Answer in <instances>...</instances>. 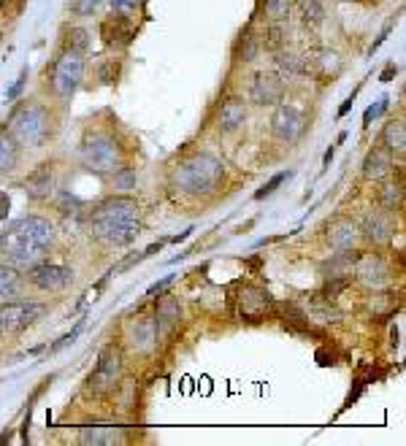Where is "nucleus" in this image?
Listing matches in <instances>:
<instances>
[{"label":"nucleus","instance_id":"obj_1","mask_svg":"<svg viewBox=\"0 0 406 446\" xmlns=\"http://www.w3.org/2000/svg\"><path fill=\"white\" fill-rule=\"evenodd\" d=\"M54 243V224L44 217H22L0 233V255L17 268L27 271L46 257Z\"/></svg>","mask_w":406,"mask_h":446},{"label":"nucleus","instance_id":"obj_2","mask_svg":"<svg viewBox=\"0 0 406 446\" xmlns=\"http://www.w3.org/2000/svg\"><path fill=\"white\" fill-rule=\"evenodd\" d=\"M89 233L92 238L106 246H127L141 233V206L136 198L127 195H111L101 200L89 214Z\"/></svg>","mask_w":406,"mask_h":446},{"label":"nucleus","instance_id":"obj_3","mask_svg":"<svg viewBox=\"0 0 406 446\" xmlns=\"http://www.w3.org/2000/svg\"><path fill=\"white\" fill-rule=\"evenodd\" d=\"M225 184V165L209 152L184 157L171 171V187L184 198H209Z\"/></svg>","mask_w":406,"mask_h":446},{"label":"nucleus","instance_id":"obj_4","mask_svg":"<svg viewBox=\"0 0 406 446\" xmlns=\"http://www.w3.org/2000/svg\"><path fill=\"white\" fill-rule=\"evenodd\" d=\"M8 136L17 141L19 146H30L38 149L46 144V138L52 136V117L49 108L38 101H25L14 108V114L8 117Z\"/></svg>","mask_w":406,"mask_h":446},{"label":"nucleus","instance_id":"obj_5","mask_svg":"<svg viewBox=\"0 0 406 446\" xmlns=\"http://www.w3.org/2000/svg\"><path fill=\"white\" fill-rule=\"evenodd\" d=\"M79 157L87 171L111 173L122 165V146L108 130H89L79 144Z\"/></svg>","mask_w":406,"mask_h":446},{"label":"nucleus","instance_id":"obj_6","mask_svg":"<svg viewBox=\"0 0 406 446\" xmlns=\"http://www.w3.org/2000/svg\"><path fill=\"white\" fill-rule=\"evenodd\" d=\"M84 79V52L65 49L57 54L52 65V92L60 101H71Z\"/></svg>","mask_w":406,"mask_h":446},{"label":"nucleus","instance_id":"obj_7","mask_svg":"<svg viewBox=\"0 0 406 446\" xmlns=\"http://www.w3.org/2000/svg\"><path fill=\"white\" fill-rule=\"evenodd\" d=\"M122 368H125L122 349H120L117 343H106V346L101 349V355H98L95 371H92L87 378L89 393H95V395L114 393L117 384H120V378H122Z\"/></svg>","mask_w":406,"mask_h":446},{"label":"nucleus","instance_id":"obj_8","mask_svg":"<svg viewBox=\"0 0 406 446\" xmlns=\"http://www.w3.org/2000/svg\"><path fill=\"white\" fill-rule=\"evenodd\" d=\"M46 314L44 303L36 300H3L0 303V336H17Z\"/></svg>","mask_w":406,"mask_h":446},{"label":"nucleus","instance_id":"obj_9","mask_svg":"<svg viewBox=\"0 0 406 446\" xmlns=\"http://www.w3.org/2000/svg\"><path fill=\"white\" fill-rule=\"evenodd\" d=\"M306 127V117L298 106L290 103H277L274 114H271V136L279 144H293L298 141V136Z\"/></svg>","mask_w":406,"mask_h":446},{"label":"nucleus","instance_id":"obj_10","mask_svg":"<svg viewBox=\"0 0 406 446\" xmlns=\"http://www.w3.org/2000/svg\"><path fill=\"white\" fill-rule=\"evenodd\" d=\"M27 279H30V284L41 292H60L73 281V271L68 265L44 262V260H41L33 268H27Z\"/></svg>","mask_w":406,"mask_h":446},{"label":"nucleus","instance_id":"obj_11","mask_svg":"<svg viewBox=\"0 0 406 446\" xmlns=\"http://www.w3.org/2000/svg\"><path fill=\"white\" fill-rule=\"evenodd\" d=\"M125 341L133 352H149L158 343V327H155V317L139 311L136 317H130L125 322Z\"/></svg>","mask_w":406,"mask_h":446},{"label":"nucleus","instance_id":"obj_12","mask_svg":"<svg viewBox=\"0 0 406 446\" xmlns=\"http://www.w3.org/2000/svg\"><path fill=\"white\" fill-rule=\"evenodd\" d=\"M284 98V82L274 70H258L249 82V103L277 106Z\"/></svg>","mask_w":406,"mask_h":446},{"label":"nucleus","instance_id":"obj_13","mask_svg":"<svg viewBox=\"0 0 406 446\" xmlns=\"http://www.w3.org/2000/svg\"><path fill=\"white\" fill-rule=\"evenodd\" d=\"M325 238H328L331 249H336V252H353L355 246H357V241L363 238V233H360V224L355 222V219L336 217L325 227Z\"/></svg>","mask_w":406,"mask_h":446},{"label":"nucleus","instance_id":"obj_14","mask_svg":"<svg viewBox=\"0 0 406 446\" xmlns=\"http://www.w3.org/2000/svg\"><path fill=\"white\" fill-rule=\"evenodd\" d=\"M360 233L363 238L371 243H388L395 233H398V222H395V214L388 208H379V211H371L369 217L360 224Z\"/></svg>","mask_w":406,"mask_h":446},{"label":"nucleus","instance_id":"obj_15","mask_svg":"<svg viewBox=\"0 0 406 446\" xmlns=\"http://www.w3.org/2000/svg\"><path fill=\"white\" fill-rule=\"evenodd\" d=\"M355 276L363 281V284H369V287H385L390 279V271H388V262L379 257V255H357L355 257Z\"/></svg>","mask_w":406,"mask_h":446},{"label":"nucleus","instance_id":"obj_16","mask_svg":"<svg viewBox=\"0 0 406 446\" xmlns=\"http://www.w3.org/2000/svg\"><path fill=\"white\" fill-rule=\"evenodd\" d=\"M271 295L260 287H244L239 295V314L249 322H260L265 314L271 311Z\"/></svg>","mask_w":406,"mask_h":446},{"label":"nucleus","instance_id":"obj_17","mask_svg":"<svg viewBox=\"0 0 406 446\" xmlns=\"http://www.w3.org/2000/svg\"><path fill=\"white\" fill-rule=\"evenodd\" d=\"M274 73L282 79V82H293V79H300V76H309L312 70H309V60L306 57H300L296 52H274Z\"/></svg>","mask_w":406,"mask_h":446},{"label":"nucleus","instance_id":"obj_18","mask_svg":"<svg viewBox=\"0 0 406 446\" xmlns=\"http://www.w3.org/2000/svg\"><path fill=\"white\" fill-rule=\"evenodd\" d=\"M125 441H127V435L122 433V428H111V425H89L79 433L82 446H114L125 444Z\"/></svg>","mask_w":406,"mask_h":446},{"label":"nucleus","instance_id":"obj_19","mask_svg":"<svg viewBox=\"0 0 406 446\" xmlns=\"http://www.w3.org/2000/svg\"><path fill=\"white\" fill-rule=\"evenodd\" d=\"M249 108L244 103V98H228L222 108H220V120H217V127L220 133H236L244 122H247Z\"/></svg>","mask_w":406,"mask_h":446},{"label":"nucleus","instance_id":"obj_20","mask_svg":"<svg viewBox=\"0 0 406 446\" xmlns=\"http://www.w3.org/2000/svg\"><path fill=\"white\" fill-rule=\"evenodd\" d=\"M155 327H158V336H168L174 327L179 325V317H182V306L174 295H163L158 300V309H155Z\"/></svg>","mask_w":406,"mask_h":446},{"label":"nucleus","instance_id":"obj_21","mask_svg":"<svg viewBox=\"0 0 406 446\" xmlns=\"http://www.w3.org/2000/svg\"><path fill=\"white\" fill-rule=\"evenodd\" d=\"M393 173V155L385 146H374L363 160V176L371 181H382Z\"/></svg>","mask_w":406,"mask_h":446},{"label":"nucleus","instance_id":"obj_22","mask_svg":"<svg viewBox=\"0 0 406 446\" xmlns=\"http://www.w3.org/2000/svg\"><path fill=\"white\" fill-rule=\"evenodd\" d=\"M25 187H27V195L30 198H36V200H44V198H49L54 189V171L52 165H41L38 171H33L27 176V181H25Z\"/></svg>","mask_w":406,"mask_h":446},{"label":"nucleus","instance_id":"obj_23","mask_svg":"<svg viewBox=\"0 0 406 446\" xmlns=\"http://www.w3.org/2000/svg\"><path fill=\"white\" fill-rule=\"evenodd\" d=\"M382 146L390 155H404L406 152V125L404 120H390L382 130Z\"/></svg>","mask_w":406,"mask_h":446},{"label":"nucleus","instance_id":"obj_24","mask_svg":"<svg viewBox=\"0 0 406 446\" xmlns=\"http://www.w3.org/2000/svg\"><path fill=\"white\" fill-rule=\"evenodd\" d=\"M19 165V144L8 133H0V176Z\"/></svg>","mask_w":406,"mask_h":446},{"label":"nucleus","instance_id":"obj_25","mask_svg":"<svg viewBox=\"0 0 406 446\" xmlns=\"http://www.w3.org/2000/svg\"><path fill=\"white\" fill-rule=\"evenodd\" d=\"M19 292H22V276H19V271L11 268L8 262L6 265L0 262V300L17 298Z\"/></svg>","mask_w":406,"mask_h":446},{"label":"nucleus","instance_id":"obj_26","mask_svg":"<svg viewBox=\"0 0 406 446\" xmlns=\"http://www.w3.org/2000/svg\"><path fill=\"white\" fill-rule=\"evenodd\" d=\"M258 41H260V49H265V52H279V49H284V44H287L284 22H271L263 30V38H258Z\"/></svg>","mask_w":406,"mask_h":446},{"label":"nucleus","instance_id":"obj_27","mask_svg":"<svg viewBox=\"0 0 406 446\" xmlns=\"http://www.w3.org/2000/svg\"><path fill=\"white\" fill-rule=\"evenodd\" d=\"M296 6H298V14L303 19V25L317 27V25L325 22V6H322V0H296Z\"/></svg>","mask_w":406,"mask_h":446},{"label":"nucleus","instance_id":"obj_28","mask_svg":"<svg viewBox=\"0 0 406 446\" xmlns=\"http://www.w3.org/2000/svg\"><path fill=\"white\" fill-rule=\"evenodd\" d=\"M401 203H404V187L395 181H385L379 189V206L395 211V208H401Z\"/></svg>","mask_w":406,"mask_h":446},{"label":"nucleus","instance_id":"obj_29","mask_svg":"<svg viewBox=\"0 0 406 446\" xmlns=\"http://www.w3.org/2000/svg\"><path fill=\"white\" fill-rule=\"evenodd\" d=\"M306 60H309V57H306ZM312 68H319L325 76H328V73L336 76V73L341 70V60H338V54H334V52H319L309 60V70Z\"/></svg>","mask_w":406,"mask_h":446},{"label":"nucleus","instance_id":"obj_30","mask_svg":"<svg viewBox=\"0 0 406 446\" xmlns=\"http://www.w3.org/2000/svg\"><path fill=\"white\" fill-rule=\"evenodd\" d=\"M263 8L268 22H287L293 14V0H265Z\"/></svg>","mask_w":406,"mask_h":446},{"label":"nucleus","instance_id":"obj_31","mask_svg":"<svg viewBox=\"0 0 406 446\" xmlns=\"http://www.w3.org/2000/svg\"><path fill=\"white\" fill-rule=\"evenodd\" d=\"M65 49H76V52H84L87 54V46H89V33L84 27H71L68 33H65V44H63Z\"/></svg>","mask_w":406,"mask_h":446},{"label":"nucleus","instance_id":"obj_32","mask_svg":"<svg viewBox=\"0 0 406 446\" xmlns=\"http://www.w3.org/2000/svg\"><path fill=\"white\" fill-rule=\"evenodd\" d=\"M258 52H260V41L252 38V35H244V41L239 44V60L241 63H252L258 57Z\"/></svg>","mask_w":406,"mask_h":446},{"label":"nucleus","instance_id":"obj_33","mask_svg":"<svg viewBox=\"0 0 406 446\" xmlns=\"http://www.w3.org/2000/svg\"><path fill=\"white\" fill-rule=\"evenodd\" d=\"M290 176H293V173H290V171H287V173H277V176H274V179H271L268 184H263V189H258V192H255V198H258V200H260V198H268V195H271L274 189L279 187L282 181H287Z\"/></svg>","mask_w":406,"mask_h":446},{"label":"nucleus","instance_id":"obj_34","mask_svg":"<svg viewBox=\"0 0 406 446\" xmlns=\"http://www.w3.org/2000/svg\"><path fill=\"white\" fill-rule=\"evenodd\" d=\"M101 3H103V0H76V3H73V11H76L79 17H89V14L98 11Z\"/></svg>","mask_w":406,"mask_h":446},{"label":"nucleus","instance_id":"obj_35","mask_svg":"<svg viewBox=\"0 0 406 446\" xmlns=\"http://www.w3.org/2000/svg\"><path fill=\"white\" fill-rule=\"evenodd\" d=\"M25 82H27V70H22V73H19L17 84H14V87H11V89H8V92H6V98H8V101H14V98H17V95H19V89L25 87Z\"/></svg>","mask_w":406,"mask_h":446},{"label":"nucleus","instance_id":"obj_36","mask_svg":"<svg viewBox=\"0 0 406 446\" xmlns=\"http://www.w3.org/2000/svg\"><path fill=\"white\" fill-rule=\"evenodd\" d=\"M385 108H388V98H382V101H379V106H371L369 111H366V125H369L374 117H379V114H382Z\"/></svg>","mask_w":406,"mask_h":446},{"label":"nucleus","instance_id":"obj_37","mask_svg":"<svg viewBox=\"0 0 406 446\" xmlns=\"http://www.w3.org/2000/svg\"><path fill=\"white\" fill-rule=\"evenodd\" d=\"M133 3H136V0H114V6H117V8H125V6H133Z\"/></svg>","mask_w":406,"mask_h":446},{"label":"nucleus","instance_id":"obj_38","mask_svg":"<svg viewBox=\"0 0 406 446\" xmlns=\"http://www.w3.org/2000/svg\"><path fill=\"white\" fill-rule=\"evenodd\" d=\"M341 3H350V0H341Z\"/></svg>","mask_w":406,"mask_h":446}]
</instances>
